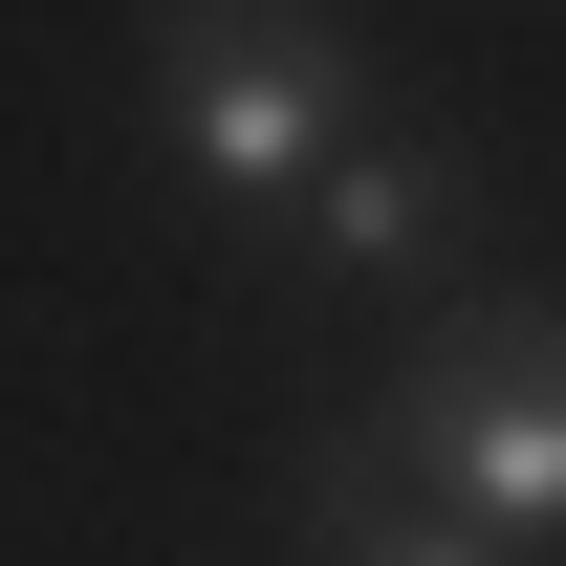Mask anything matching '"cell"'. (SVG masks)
I'll use <instances>...</instances> for the list:
<instances>
[{
  "label": "cell",
  "instance_id": "cell-2",
  "mask_svg": "<svg viewBox=\"0 0 566 566\" xmlns=\"http://www.w3.org/2000/svg\"><path fill=\"white\" fill-rule=\"evenodd\" d=\"M153 132H175L197 197H305L370 132L349 0H153Z\"/></svg>",
  "mask_w": 566,
  "mask_h": 566
},
{
  "label": "cell",
  "instance_id": "cell-4",
  "mask_svg": "<svg viewBox=\"0 0 566 566\" xmlns=\"http://www.w3.org/2000/svg\"><path fill=\"white\" fill-rule=\"evenodd\" d=\"M283 523H305V566H523V545H480L458 501H415V480H392V458H370V415L283 458Z\"/></svg>",
  "mask_w": 566,
  "mask_h": 566
},
{
  "label": "cell",
  "instance_id": "cell-1",
  "mask_svg": "<svg viewBox=\"0 0 566 566\" xmlns=\"http://www.w3.org/2000/svg\"><path fill=\"white\" fill-rule=\"evenodd\" d=\"M370 458L545 566L566 545V305H436L392 349V392H370Z\"/></svg>",
  "mask_w": 566,
  "mask_h": 566
},
{
  "label": "cell",
  "instance_id": "cell-3",
  "mask_svg": "<svg viewBox=\"0 0 566 566\" xmlns=\"http://www.w3.org/2000/svg\"><path fill=\"white\" fill-rule=\"evenodd\" d=\"M480 218H501V175L458 132H349L305 175V262L327 283H436V262H480Z\"/></svg>",
  "mask_w": 566,
  "mask_h": 566
}]
</instances>
